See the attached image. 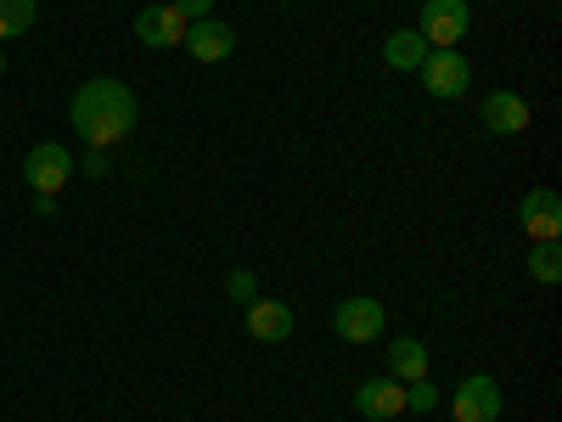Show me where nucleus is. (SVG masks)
<instances>
[{
  "mask_svg": "<svg viewBox=\"0 0 562 422\" xmlns=\"http://www.w3.org/2000/svg\"><path fill=\"white\" fill-rule=\"evenodd\" d=\"M529 102L518 97V90H490L484 97V130H495V135H524L529 130Z\"/></svg>",
  "mask_w": 562,
  "mask_h": 422,
  "instance_id": "9b49d317",
  "label": "nucleus"
},
{
  "mask_svg": "<svg viewBox=\"0 0 562 422\" xmlns=\"http://www.w3.org/2000/svg\"><path fill=\"white\" fill-rule=\"evenodd\" d=\"M248 333H254L259 344H288V338H293V304L254 299V304H248Z\"/></svg>",
  "mask_w": 562,
  "mask_h": 422,
  "instance_id": "f8f14e48",
  "label": "nucleus"
},
{
  "mask_svg": "<svg viewBox=\"0 0 562 422\" xmlns=\"http://www.w3.org/2000/svg\"><path fill=\"white\" fill-rule=\"evenodd\" d=\"M34 12H40V0H0V40L29 34L34 29Z\"/></svg>",
  "mask_w": 562,
  "mask_h": 422,
  "instance_id": "2eb2a0df",
  "label": "nucleus"
},
{
  "mask_svg": "<svg viewBox=\"0 0 562 422\" xmlns=\"http://www.w3.org/2000/svg\"><path fill=\"white\" fill-rule=\"evenodd\" d=\"M355 411H360L366 422H394V417L405 411V384H394V378H366V384L355 389Z\"/></svg>",
  "mask_w": 562,
  "mask_h": 422,
  "instance_id": "1a4fd4ad",
  "label": "nucleus"
},
{
  "mask_svg": "<svg viewBox=\"0 0 562 422\" xmlns=\"http://www.w3.org/2000/svg\"><path fill=\"white\" fill-rule=\"evenodd\" d=\"M422 57H428V40H422L416 29H394V34L383 40V63L400 68V74H416Z\"/></svg>",
  "mask_w": 562,
  "mask_h": 422,
  "instance_id": "ddd939ff",
  "label": "nucleus"
},
{
  "mask_svg": "<svg viewBox=\"0 0 562 422\" xmlns=\"http://www.w3.org/2000/svg\"><path fill=\"white\" fill-rule=\"evenodd\" d=\"M434 406H439V389H434L428 378L405 384V411H434Z\"/></svg>",
  "mask_w": 562,
  "mask_h": 422,
  "instance_id": "a211bd4d",
  "label": "nucleus"
},
{
  "mask_svg": "<svg viewBox=\"0 0 562 422\" xmlns=\"http://www.w3.org/2000/svg\"><path fill=\"white\" fill-rule=\"evenodd\" d=\"M225 293L237 299V304H254V299H259V281H254V270H231V276H225Z\"/></svg>",
  "mask_w": 562,
  "mask_h": 422,
  "instance_id": "f3484780",
  "label": "nucleus"
},
{
  "mask_svg": "<svg viewBox=\"0 0 562 422\" xmlns=\"http://www.w3.org/2000/svg\"><path fill=\"white\" fill-rule=\"evenodd\" d=\"M529 276L546 281V288H557V281H562V248H557V243H535V254H529Z\"/></svg>",
  "mask_w": 562,
  "mask_h": 422,
  "instance_id": "dca6fc26",
  "label": "nucleus"
},
{
  "mask_svg": "<svg viewBox=\"0 0 562 422\" xmlns=\"http://www.w3.org/2000/svg\"><path fill=\"white\" fill-rule=\"evenodd\" d=\"M495 422H501V417H495Z\"/></svg>",
  "mask_w": 562,
  "mask_h": 422,
  "instance_id": "4be33fe9",
  "label": "nucleus"
},
{
  "mask_svg": "<svg viewBox=\"0 0 562 422\" xmlns=\"http://www.w3.org/2000/svg\"><path fill=\"white\" fill-rule=\"evenodd\" d=\"M68 119L79 130L85 147H119V141L135 130V97L124 79H85L68 102Z\"/></svg>",
  "mask_w": 562,
  "mask_h": 422,
  "instance_id": "f257e3e1",
  "label": "nucleus"
},
{
  "mask_svg": "<svg viewBox=\"0 0 562 422\" xmlns=\"http://www.w3.org/2000/svg\"><path fill=\"white\" fill-rule=\"evenodd\" d=\"M74 169H85L90 180H102V175H108V153H102V147H90V153H85V164H74Z\"/></svg>",
  "mask_w": 562,
  "mask_h": 422,
  "instance_id": "aec40b11",
  "label": "nucleus"
},
{
  "mask_svg": "<svg viewBox=\"0 0 562 422\" xmlns=\"http://www.w3.org/2000/svg\"><path fill=\"white\" fill-rule=\"evenodd\" d=\"M186 52H192L198 63H225L231 52H237V29L231 23H220V18H198L192 29H186Z\"/></svg>",
  "mask_w": 562,
  "mask_h": 422,
  "instance_id": "6e6552de",
  "label": "nucleus"
},
{
  "mask_svg": "<svg viewBox=\"0 0 562 422\" xmlns=\"http://www.w3.org/2000/svg\"><path fill=\"white\" fill-rule=\"evenodd\" d=\"M23 180H29L34 198H57L74 180V153L63 147V141H40V147H29V158H23Z\"/></svg>",
  "mask_w": 562,
  "mask_h": 422,
  "instance_id": "7ed1b4c3",
  "label": "nucleus"
},
{
  "mask_svg": "<svg viewBox=\"0 0 562 422\" xmlns=\"http://www.w3.org/2000/svg\"><path fill=\"white\" fill-rule=\"evenodd\" d=\"M0 74H7V52H0Z\"/></svg>",
  "mask_w": 562,
  "mask_h": 422,
  "instance_id": "412c9836",
  "label": "nucleus"
},
{
  "mask_svg": "<svg viewBox=\"0 0 562 422\" xmlns=\"http://www.w3.org/2000/svg\"><path fill=\"white\" fill-rule=\"evenodd\" d=\"M518 220L535 243H557L562 237V198L551 192V186H535V192L518 203Z\"/></svg>",
  "mask_w": 562,
  "mask_h": 422,
  "instance_id": "0eeeda50",
  "label": "nucleus"
},
{
  "mask_svg": "<svg viewBox=\"0 0 562 422\" xmlns=\"http://www.w3.org/2000/svg\"><path fill=\"white\" fill-rule=\"evenodd\" d=\"M389 378H394V384L428 378V349H422L416 338H394V349H389Z\"/></svg>",
  "mask_w": 562,
  "mask_h": 422,
  "instance_id": "4468645a",
  "label": "nucleus"
},
{
  "mask_svg": "<svg viewBox=\"0 0 562 422\" xmlns=\"http://www.w3.org/2000/svg\"><path fill=\"white\" fill-rule=\"evenodd\" d=\"M467 29H473V7L467 0H428L416 18V34L428 40V52H456Z\"/></svg>",
  "mask_w": 562,
  "mask_h": 422,
  "instance_id": "f03ea898",
  "label": "nucleus"
},
{
  "mask_svg": "<svg viewBox=\"0 0 562 422\" xmlns=\"http://www.w3.org/2000/svg\"><path fill=\"white\" fill-rule=\"evenodd\" d=\"M416 74H422V90H428V97H439V102L467 97V85H473V63H467L461 52H428Z\"/></svg>",
  "mask_w": 562,
  "mask_h": 422,
  "instance_id": "20e7f679",
  "label": "nucleus"
},
{
  "mask_svg": "<svg viewBox=\"0 0 562 422\" xmlns=\"http://www.w3.org/2000/svg\"><path fill=\"white\" fill-rule=\"evenodd\" d=\"M169 7L186 18V23H198V18H214V0H169Z\"/></svg>",
  "mask_w": 562,
  "mask_h": 422,
  "instance_id": "6ab92c4d",
  "label": "nucleus"
},
{
  "mask_svg": "<svg viewBox=\"0 0 562 422\" xmlns=\"http://www.w3.org/2000/svg\"><path fill=\"white\" fill-rule=\"evenodd\" d=\"M450 417L456 422H495L501 417V384L473 371V378H461L456 395H450Z\"/></svg>",
  "mask_w": 562,
  "mask_h": 422,
  "instance_id": "39448f33",
  "label": "nucleus"
},
{
  "mask_svg": "<svg viewBox=\"0 0 562 422\" xmlns=\"http://www.w3.org/2000/svg\"><path fill=\"white\" fill-rule=\"evenodd\" d=\"M333 333H338V338H349V344H371V338H383V304H378V299H366V293L344 299V304L333 310Z\"/></svg>",
  "mask_w": 562,
  "mask_h": 422,
  "instance_id": "423d86ee",
  "label": "nucleus"
},
{
  "mask_svg": "<svg viewBox=\"0 0 562 422\" xmlns=\"http://www.w3.org/2000/svg\"><path fill=\"white\" fill-rule=\"evenodd\" d=\"M186 29H192V23H186L175 7H147V12H135V40L153 45V52H169V45H180Z\"/></svg>",
  "mask_w": 562,
  "mask_h": 422,
  "instance_id": "9d476101",
  "label": "nucleus"
}]
</instances>
